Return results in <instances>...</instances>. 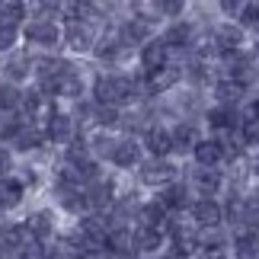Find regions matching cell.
<instances>
[{"label": "cell", "instance_id": "obj_1", "mask_svg": "<svg viewBox=\"0 0 259 259\" xmlns=\"http://www.w3.org/2000/svg\"><path fill=\"white\" fill-rule=\"evenodd\" d=\"M93 103L96 106H112V109H135L144 103V80L141 74H128V71H103L93 77Z\"/></svg>", "mask_w": 259, "mask_h": 259}, {"label": "cell", "instance_id": "obj_2", "mask_svg": "<svg viewBox=\"0 0 259 259\" xmlns=\"http://www.w3.org/2000/svg\"><path fill=\"white\" fill-rule=\"evenodd\" d=\"M19 35L26 42V52L32 55H58V48H61V26L48 16H32L19 29Z\"/></svg>", "mask_w": 259, "mask_h": 259}, {"label": "cell", "instance_id": "obj_3", "mask_svg": "<svg viewBox=\"0 0 259 259\" xmlns=\"http://www.w3.org/2000/svg\"><path fill=\"white\" fill-rule=\"evenodd\" d=\"M176 179H183V163L179 160H154V157H144V163L135 170V186L151 189V192H160V189L173 186Z\"/></svg>", "mask_w": 259, "mask_h": 259}, {"label": "cell", "instance_id": "obj_4", "mask_svg": "<svg viewBox=\"0 0 259 259\" xmlns=\"http://www.w3.org/2000/svg\"><path fill=\"white\" fill-rule=\"evenodd\" d=\"M160 38H163V45L170 48L173 55L186 58V55H192L195 42L202 38V26H198L192 16H186V19H176V23H166L160 29Z\"/></svg>", "mask_w": 259, "mask_h": 259}, {"label": "cell", "instance_id": "obj_5", "mask_svg": "<svg viewBox=\"0 0 259 259\" xmlns=\"http://www.w3.org/2000/svg\"><path fill=\"white\" fill-rule=\"evenodd\" d=\"M183 179L192 189L195 198H221L227 189V173L224 170H202V166H183Z\"/></svg>", "mask_w": 259, "mask_h": 259}, {"label": "cell", "instance_id": "obj_6", "mask_svg": "<svg viewBox=\"0 0 259 259\" xmlns=\"http://www.w3.org/2000/svg\"><path fill=\"white\" fill-rule=\"evenodd\" d=\"M160 35V29H157L154 23H147V19L141 16H125L122 23L115 26V38H118V45L125 48V52H135L138 55V48L147 45L151 38Z\"/></svg>", "mask_w": 259, "mask_h": 259}, {"label": "cell", "instance_id": "obj_7", "mask_svg": "<svg viewBox=\"0 0 259 259\" xmlns=\"http://www.w3.org/2000/svg\"><path fill=\"white\" fill-rule=\"evenodd\" d=\"M240 109L237 106H208L205 109V115H202V128H205V135H211V138H227V135H234V132H240Z\"/></svg>", "mask_w": 259, "mask_h": 259}, {"label": "cell", "instance_id": "obj_8", "mask_svg": "<svg viewBox=\"0 0 259 259\" xmlns=\"http://www.w3.org/2000/svg\"><path fill=\"white\" fill-rule=\"evenodd\" d=\"M99 38V26H87V23H67L61 26V48L67 55L80 58V55H93Z\"/></svg>", "mask_w": 259, "mask_h": 259}, {"label": "cell", "instance_id": "obj_9", "mask_svg": "<svg viewBox=\"0 0 259 259\" xmlns=\"http://www.w3.org/2000/svg\"><path fill=\"white\" fill-rule=\"evenodd\" d=\"M189 221L198 234L202 231H221L224 227V205L221 198H195L189 208Z\"/></svg>", "mask_w": 259, "mask_h": 259}, {"label": "cell", "instance_id": "obj_10", "mask_svg": "<svg viewBox=\"0 0 259 259\" xmlns=\"http://www.w3.org/2000/svg\"><path fill=\"white\" fill-rule=\"evenodd\" d=\"M144 163V147L138 138H125V135H118V141L112 147V157H109V166L118 173H135L138 166Z\"/></svg>", "mask_w": 259, "mask_h": 259}, {"label": "cell", "instance_id": "obj_11", "mask_svg": "<svg viewBox=\"0 0 259 259\" xmlns=\"http://www.w3.org/2000/svg\"><path fill=\"white\" fill-rule=\"evenodd\" d=\"M170 135H173V160H179V157L192 154V147L205 138V128L198 118H179L170 125Z\"/></svg>", "mask_w": 259, "mask_h": 259}, {"label": "cell", "instance_id": "obj_12", "mask_svg": "<svg viewBox=\"0 0 259 259\" xmlns=\"http://www.w3.org/2000/svg\"><path fill=\"white\" fill-rule=\"evenodd\" d=\"M45 138H48V144H55L58 151H61L74 138H80V118L74 112H67V109H58L55 118L45 125Z\"/></svg>", "mask_w": 259, "mask_h": 259}, {"label": "cell", "instance_id": "obj_13", "mask_svg": "<svg viewBox=\"0 0 259 259\" xmlns=\"http://www.w3.org/2000/svg\"><path fill=\"white\" fill-rule=\"evenodd\" d=\"M135 61H138V74H154V71H163V67H170L173 64V52L163 45V38L157 35L151 38L147 45L138 48V55H135Z\"/></svg>", "mask_w": 259, "mask_h": 259}, {"label": "cell", "instance_id": "obj_14", "mask_svg": "<svg viewBox=\"0 0 259 259\" xmlns=\"http://www.w3.org/2000/svg\"><path fill=\"white\" fill-rule=\"evenodd\" d=\"M141 147H144V157H154V160H173V135H170V125H166V122H154L141 135Z\"/></svg>", "mask_w": 259, "mask_h": 259}, {"label": "cell", "instance_id": "obj_15", "mask_svg": "<svg viewBox=\"0 0 259 259\" xmlns=\"http://www.w3.org/2000/svg\"><path fill=\"white\" fill-rule=\"evenodd\" d=\"M132 253L138 259H157L166 253V234L160 227H135L132 234Z\"/></svg>", "mask_w": 259, "mask_h": 259}, {"label": "cell", "instance_id": "obj_16", "mask_svg": "<svg viewBox=\"0 0 259 259\" xmlns=\"http://www.w3.org/2000/svg\"><path fill=\"white\" fill-rule=\"evenodd\" d=\"M154 198L166 208V214H189V208H192V202H195V195H192V189L186 186V179H176L173 186L154 192Z\"/></svg>", "mask_w": 259, "mask_h": 259}, {"label": "cell", "instance_id": "obj_17", "mask_svg": "<svg viewBox=\"0 0 259 259\" xmlns=\"http://www.w3.org/2000/svg\"><path fill=\"white\" fill-rule=\"evenodd\" d=\"M189 160H192V166H202V170H224V144L218 141V138L205 135L202 141L192 147Z\"/></svg>", "mask_w": 259, "mask_h": 259}, {"label": "cell", "instance_id": "obj_18", "mask_svg": "<svg viewBox=\"0 0 259 259\" xmlns=\"http://www.w3.org/2000/svg\"><path fill=\"white\" fill-rule=\"evenodd\" d=\"M55 208H32V211L26 214V227H29V234L35 237L38 243H52L58 240V221H55Z\"/></svg>", "mask_w": 259, "mask_h": 259}, {"label": "cell", "instance_id": "obj_19", "mask_svg": "<svg viewBox=\"0 0 259 259\" xmlns=\"http://www.w3.org/2000/svg\"><path fill=\"white\" fill-rule=\"evenodd\" d=\"M29 77H35V58L26 48H16L13 55L4 58V80L7 83H26Z\"/></svg>", "mask_w": 259, "mask_h": 259}, {"label": "cell", "instance_id": "obj_20", "mask_svg": "<svg viewBox=\"0 0 259 259\" xmlns=\"http://www.w3.org/2000/svg\"><path fill=\"white\" fill-rule=\"evenodd\" d=\"M132 52H125L122 45H118V38H115V29H106V32H99L96 38V48H93V58L99 64H106V67H112L118 64L122 58H128Z\"/></svg>", "mask_w": 259, "mask_h": 259}, {"label": "cell", "instance_id": "obj_21", "mask_svg": "<svg viewBox=\"0 0 259 259\" xmlns=\"http://www.w3.org/2000/svg\"><path fill=\"white\" fill-rule=\"evenodd\" d=\"M26 195H29V189L23 186V179L16 173L0 179V211H16V208L26 202Z\"/></svg>", "mask_w": 259, "mask_h": 259}, {"label": "cell", "instance_id": "obj_22", "mask_svg": "<svg viewBox=\"0 0 259 259\" xmlns=\"http://www.w3.org/2000/svg\"><path fill=\"white\" fill-rule=\"evenodd\" d=\"M45 144H48V138H45V132H42V128H35V125H26L23 132L16 135V141L10 144V151H13L16 157H29V154H38Z\"/></svg>", "mask_w": 259, "mask_h": 259}, {"label": "cell", "instance_id": "obj_23", "mask_svg": "<svg viewBox=\"0 0 259 259\" xmlns=\"http://www.w3.org/2000/svg\"><path fill=\"white\" fill-rule=\"evenodd\" d=\"M231 259H259V234L231 231Z\"/></svg>", "mask_w": 259, "mask_h": 259}, {"label": "cell", "instance_id": "obj_24", "mask_svg": "<svg viewBox=\"0 0 259 259\" xmlns=\"http://www.w3.org/2000/svg\"><path fill=\"white\" fill-rule=\"evenodd\" d=\"M166 218H170V214H166V208L151 195V198H144V202H141V208H138L135 227H160V231H163Z\"/></svg>", "mask_w": 259, "mask_h": 259}, {"label": "cell", "instance_id": "obj_25", "mask_svg": "<svg viewBox=\"0 0 259 259\" xmlns=\"http://www.w3.org/2000/svg\"><path fill=\"white\" fill-rule=\"evenodd\" d=\"M29 4H23V0H13V4H0V23L7 26H19L23 29L29 23Z\"/></svg>", "mask_w": 259, "mask_h": 259}, {"label": "cell", "instance_id": "obj_26", "mask_svg": "<svg viewBox=\"0 0 259 259\" xmlns=\"http://www.w3.org/2000/svg\"><path fill=\"white\" fill-rule=\"evenodd\" d=\"M19 103H23V87L0 80V115H13V112H19Z\"/></svg>", "mask_w": 259, "mask_h": 259}, {"label": "cell", "instance_id": "obj_27", "mask_svg": "<svg viewBox=\"0 0 259 259\" xmlns=\"http://www.w3.org/2000/svg\"><path fill=\"white\" fill-rule=\"evenodd\" d=\"M26 128V118L13 112V115H0V147H7V144H13L16 141V135Z\"/></svg>", "mask_w": 259, "mask_h": 259}, {"label": "cell", "instance_id": "obj_28", "mask_svg": "<svg viewBox=\"0 0 259 259\" xmlns=\"http://www.w3.org/2000/svg\"><path fill=\"white\" fill-rule=\"evenodd\" d=\"M19 42H23V35H19V26H7V23H0V55H13Z\"/></svg>", "mask_w": 259, "mask_h": 259}, {"label": "cell", "instance_id": "obj_29", "mask_svg": "<svg viewBox=\"0 0 259 259\" xmlns=\"http://www.w3.org/2000/svg\"><path fill=\"white\" fill-rule=\"evenodd\" d=\"M240 122L243 125H259V90H256V93H250L240 103Z\"/></svg>", "mask_w": 259, "mask_h": 259}, {"label": "cell", "instance_id": "obj_30", "mask_svg": "<svg viewBox=\"0 0 259 259\" xmlns=\"http://www.w3.org/2000/svg\"><path fill=\"white\" fill-rule=\"evenodd\" d=\"M13 173H16V154L10 147H0V179H7Z\"/></svg>", "mask_w": 259, "mask_h": 259}, {"label": "cell", "instance_id": "obj_31", "mask_svg": "<svg viewBox=\"0 0 259 259\" xmlns=\"http://www.w3.org/2000/svg\"><path fill=\"white\" fill-rule=\"evenodd\" d=\"M23 170H26V173H16V176L23 179V186H26V189H32V186H42V173H38L35 166H23Z\"/></svg>", "mask_w": 259, "mask_h": 259}, {"label": "cell", "instance_id": "obj_32", "mask_svg": "<svg viewBox=\"0 0 259 259\" xmlns=\"http://www.w3.org/2000/svg\"><path fill=\"white\" fill-rule=\"evenodd\" d=\"M246 176H250V183L259 186V151L246 157Z\"/></svg>", "mask_w": 259, "mask_h": 259}, {"label": "cell", "instance_id": "obj_33", "mask_svg": "<svg viewBox=\"0 0 259 259\" xmlns=\"http://www.w3.org/2000/svg\"><path fill=\"white\" fill-rule=\"evenodd\" d=\"M0 240H4V224H0Z\"/></svg>", "mask_w": 259, "mask_h": 259}, {"label": "cell", "instance_id": "obj_34", "mask_svg": "<svg viewBox=\"0 0 259 259\" xmlns=\"http://www.w3.org/2000/svg\"><path fill=\"white\" fill-rule=\"evenodd\" d=\"M195 259H208V256H195Z\"/></svg>", "mask_w": 259, "mask_h": 259}, {"label": "cell", "instance_id": "obj_35", "mask_svg": "<svg viewBox=\"0 0 259 259\" xmlns=\"http://www.w3.org/2000/svg\"><path fill=\"white\" fill-rule=\"evenodd\" d=\"M256 38H259V32H256Z\"/></svg>", "mask_w": 259, "mask_h": 259}]
</instances>
